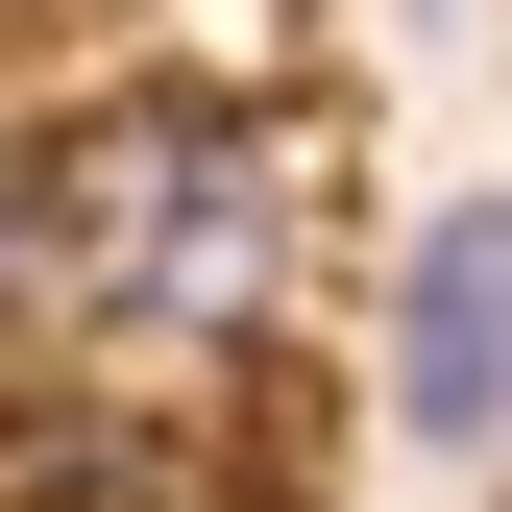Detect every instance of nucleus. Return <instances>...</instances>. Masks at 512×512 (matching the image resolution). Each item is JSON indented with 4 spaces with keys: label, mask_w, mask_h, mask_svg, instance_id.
I'll return each mask as SVG.
<instances>
[{
    "label": "nucleus",
    "mask_w": 512,
    "mask_h": 512,
    "mask_svg": "<svg viewBox=\"0 0 512 512\" xmlns=\"http://www.w3.org/2000/svg\"><path fill=\"white\" fill-rule=\"evenodd\" d=\"M293 269H317V171H293V122L220 98V74L98 98L74 147L25 171V293H49L74 366H269Z\"/></svg>",
    "instance_id": "1"
},
{
    "label": "nucleus",
    "mask_w": 512,
    "mask_h": 512,
    "mask_svg": "<svg viewBox=\"0 0 512 512\" xmlns=\"http://www.w3.org/2000/svg\"><path fill=\"white\" fill-rule=\"evenodd\" d=\"M391 415H415V464H512V196H464L391 269Z\"/></svg>",
    "instance_id": "2"
},
{
    "label": "nucleus",
    "mask_w": 512,
    "mask_h": 512,
    "mask_svg": "<svg viewBox=\"0 0 512 512\" xmlns=\"http://www.w3.org/2000/svg\"><path fill=\"white\" fill-rule=\"evenodd\" d=\"M0 293H25V147H0Z\"/></svg>",
    "instance_id": "3"
}]
</instances>
